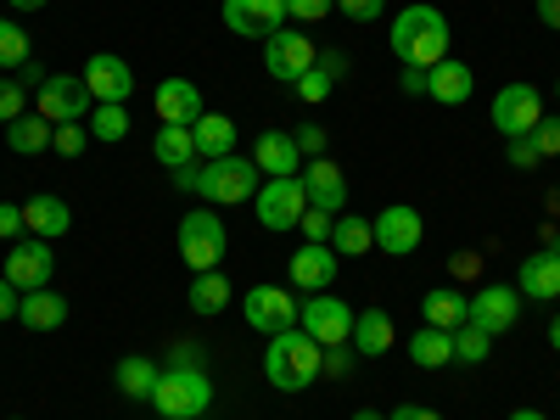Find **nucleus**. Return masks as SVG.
Returning a JSON list of instances; mask_svg holds the SVG:
<instances>
[{
	"label": "nucleus",
	"instance_id": "423d86ee",
	"mask_svg": "<svg viewBox=\"0 0 560 420\" xmlns=\"http://www.w3.org/2000/svg\"><path fill=\"white\" fill-rule=\"evenodd\" d=\"M34 113L45 118V124H79V118H90V90H84V73H45V84L34 90Z\"/></svg>",
	"mask_w": 560,
	"mask_h": 420
},
{
	"label": "nucleus",
	"instance_id": "b1692460",
	"mask_svg": "<svg viewBox=\"0 0 560 420\" xmlns=\"http://www.w3.org/2000/svg\"><path fill=\"white\" fill-rule=\"evenodd\" d=\"M158 376H163V364H158V359H147V353H129V359H118V370H113L118 393H124V398H135V404H147V398L158 393Z\"/></svg>",
	"mask_w": 560,
	"mask_h": 420
},
{
	"label": "nucleus",
	"instance_id": "6ab92c4d",
	"mask_svg": "<svg viewBox=\"0 0 560 420\" xmlns=\"http://www.w3.org/2000/svg\"><path fill=\"white\" fill-rule=\"evenodd\" d=\"M303 191H308V208H325V213H342V202H348V179H342V168L331 163V158H314V163H303Z\"/></svg>",
	"mask_w": 560,
	"mask_h": 420
},
{
	"label": "nucleus",
	"instance_id": "39448f33",
	"mask_svg": "<svg viewBox=\"0 0 560 420\" xmlns=\"http://www.w3.org/2000/svg\"><path fill=\"white\" fill-rule=\"evenodd\" d=\"M224 247H230V236H224V219L219 213H185L179 219V258H185V269H191V275L219 269Z\"/></svg>",
	"mask_w": 560,
	"mask_h": 420
},
{
	"label": "nucleus",
	"instance_id": "a211bd4d",
	"mask_svg": "<svg viewBox=\"0 0 560 420\" xmlns=\"http://www.w3.org/2000/svg\"><path fill=\"white\" fill-rule=\"evenodd\" d=\"M287 275H292V287H303V292H331V280H337V253L325 247V242H303V247L292 253Z\"/></svg>",
	"mask_w": 560,
	"mask_h": 420
},
{
	"label": "nucleus",
	"instance_id": "603ef678",
	"mask_svg": "<svg viewBox=\"0 0 560 420\" xmlns=\"http://www.w3.org/2000/svg\"><path fill=\"white\" fill-rule=\"evenodd\" d=\"M18 73H23V79H18V84H23V90H28V84H34V90H39V84H45V68H39V62H34V57H28V62H23V68H18Z\"/></svg>",
	"mask_w": 560,
	"mask_h": 420
},
{
	"label": "nucleus",
	"instance_id": "2eb2a0df",
	"mask_svg": "<svg viewBox=\"0 0 560 420\" xmlns=\"http://www.w3.org/2000/svg\"><path fill=\"white\" fill-rule=\"evenodd\" d=\"M370 230H376V247H382L387 258H409V253L420 247V236H427V224H420V213H415V208H404V202L382 208Z\"/></svg>",
	"mask_w": 560,
	"mask_h": 420
},
{
	"label": "nucleus",
	"instance_id": "4c0bfd02",
	"mask_svg": "<svg viewBox=\"0 0 560 420\" xmlns=\"http://www.w3.org/2000/svg\"><path fill=\"white\" fill-rule=\"evenodd\" d=\"M51 147H57L62 158H79V152L90 147V129H84V124H51Z\"/></svg>",
	"mask_w": 560,
	"mask_h": 420
},
{
	"label": "nucleus",
	"instance_id": "aec40b11",
	"mask_svg": "<svg viewBox=\"0 0 560 420\" xmlns=\"http://www.w3.org/2000/svg\"><path fill=\"white\" fill-rule=\"evenodd\" d=\"M152 107H158L163 124H185V129H191V124L208 113V107H202V90H197L191 79H163L158 96H152Z\"/></svg>",
	"mask_w": 560,
	"mask_h": 420
},
{
	"label": "nucleus",
	"instance_id": "cd10ccee",
	"mask_svg": "<svg viewBox=\"0 0 560 420\" xmlns=\"http://www.w3.org/2000/svg\"><path fill=\"white\" fill-rule=\"evenodd\" d=\"M465 308H471V298H459L454 287H432L427 298H420V314H427V325H438V331H459Z\"/></svg>",
	"mask_w": 560,
	"mask_h": 420
},
{
	"label": "nucleus",
	"instance_id": "c9c22d12",
	"mask_svg": "<svg viewBox=\"0 0 560 420\" xmlns=\"http://www.w3.org/2000/svg\"><path fill=\"white\" fill-rule=\"evenodd\" d=\"M488 353H493L488 331H477V325H459V331H454V359L459 364H488Z\"/></svg>",
	"mask_w": 560,
	"mask_h": 420
},
{
	"label": "nucleus",
	"instance_id": "4be33fe9",
	"mask_svg": "<svg viewBox=\"0 0 560 420\" xmlns=\"http://www.w3.org/2000/svg\"><path fill=\"white\" fill-rule=\"evenodd\" d=\"M23 224L34 230L39 242H57V236H68L73 208H68L62 197H51V191H39V197H28V202H23Z\"/></svg>",
	"mask_w": 560,
	"mask_h": 420
},
{
	"label": "nucleus",
	"instance_id": "412c9836",
	"mask_svg": "<svg viewBox=\"0 0 560 420\" xmlns=\"http://www.w3.org/2000/svg\"><path fill=\"white\" fill-rule=\"evenodd\" d=\"M516 292L527 298V303H555L560 298V253H533V258H522V275H516Z\"/></svg>",
	"mask_w": 560,
	"mask_h": 420
},
{
	"label": "nucleus",
	"instance_id": "79ce46f5",
	"mask_svg": "<svg viewBox=\"0 0 560 420\" xmlns=\"http://www.w3.org/2000/svg\"><path fill=\"white\" fill-rule=\"evenodd\" d=\"M533 147H538V158H560V118H538Z\"/></svg>",
	"mask_w": 560,
	"mask_h": 420
},
{
	"label": "nucleus",
	"instance_id": "20e7f679",
	"mask_svg": "<svg viewBox=\"0 0 560 420\" xmlns=\"http://www.w3.org/2000/svg\"><path fill=\"white\" fill-rule=\"evenodd\" d=\"M152 404H158V415H168V420H197V415L213 404L208 370H163Z\"/></svg>",
	"mask_w": 560,
	"mask_h": 420
},
{
	"label": "nucleus",
	"instance_id": "7c9ffc66",
	"mask_svg": "<svg viewBox=\"0 0 560 420\" xmlns=\"http://www.w3.org/2000/svg\"><path fill=\"white\" fill-rule=\"evenodd\" d=\"M7 147H12L18 158H39L45 147H51V124H45L39 113L12 118V124H7Z\"/></svg>",
	"mask_w": 560,
	"mask_h": 420
},
{
	"label": "nucleus",
	"instance_id": "de8ad7c7",
	"mask_svg": "<svg viewBox=\"0 0 560 420\" xmlns=\"http://www.w3.org/2000/svg\"><path fill=\"white\" fill-rule=\"evenodd\" d=\"M292 140H298V152H308V158H325V129H319V124H303Z\"/></svg>",
	"mask_w": 560,
	"mask_h": 420
},
{
	"label": "nucleus",
	"instance_id": "9b49d317",
	"mask_svg": "<svg viewBox=\"0 0 560 420\" xmlns=\"http://www.w3.org/2000/svg\"><path fill=\"white\" fill-rule=\"evenodd\" d=\"M264 68H269L275 79L298 84L308 68H319V57H314V39H308V34H298V28H280V34H269V39H264Z\"/></svg>",
	"mask_w": 560,
	"mask_h": 420
},
{
	"label": "nucleus",
	"instance_id": "dca6fc26",
	"mask_svg": "<svg viewBox=\"0 0 560 420\" xmlns=\"http://www.w3.org/2000/svg\"><path fill=\"white\" fill-rule=\"evenodd\" d=\"M84 90H90V102H129V90H135V73L124 57L113 51H96L84 62Z\"/></svg>",
	"mask_w": 560,
	"mask_h": 420
},
{
	"label": "nucleus",
	"instance_id": "393cba45",
	"mask_svg": "<svg viewBox=\"0 0 560 420\" xmlns=\"http://www.w3.org/2000/svg\"><path fill=\"white\" fill-rule=\"evenodd\" d=\"M471 90H477V73L465 68V62H438V68H427V96L443 102V107H459Z\"/></svg>",
	"mask_w": 560,
	"mask_h": 420
},
{
	"label": "nucleus",
	"instance_id": "13d9d810",
	"mask_svg": "<svg viewBox=\"0 0 560 420\" xmlns=\"http://www.w3.org/2000/svg\"><path fill=\"white\" fill-rule=\"evenodd\" d=\"M353 420H387V415H382V409H359Z\"/></svg>",
	"mask_w": 560,
	"mask_h": 420
},
{
	"label": "nucleus",
	"instance_id": "5fc2aeb1",
	"mask_svg": "<svg viewBox=\"0 0 560 420\" xmlns=\"http://www.w3.org/2000/svg\"><path fill=\"white\" fill-rule=\"evenodd\" d=\"M538 18H544L549 28H560V0H538Z\"/></svg>",
	"mask_w": 560,
	"mask_h": 420
},
{
	"label": "nucleus",
	"instance_id": "f8f14e48",
	"mask_svg": "<svg viewBox=\"0 0 560 420\" xmlns=\"http://www.w3.org/2000/svg\"><path fill=\"white\" fill-rule=\"evenodd\" d=\"M287 23V0H224V28L242 39H269Z\"/></svg>",
	"mask_w": 560,
	"mask_h": 420
},
{
	"label": "nucleus",
	"instance_id": "ddd939ff",
	"mask_svg": "<svg viewBox=\"0 0 560 420\" xmlns=\"http://www.w3.org/2000/svg\"><path fill=\"white\" fill-rule=\"evenodd\" d=\"M51 269H57V258H51V242H12V253H7V275L18 292H39V287H51Z\"/></svg>",
	"mask_w": 560,
	"mask_h": 420
},
{
	"label": "nucleus",
	"instance_id": "a19ab883",
	"mask_svg": "<svg viewBox=\"0 0 560 420\" xmlns=\"http://www.w3.org/2000/svg\"><path fill=\"white\" fill-rule=\"evenodd\" d=\"M504 158H510V168H538V163H544V158H538V147H533V135L504 140Z\"/></svg>",
	"mask_w": 560,
	"mask_h": 420
},
{
	"label": "nucleus",
	"instance_id": "052dcab7",
	"mask_svg": "<svg viewBox=\"0 0 560 420\" xmlns=\"http://www.w3.org/2000/svg\"><path fill=\"white\" fill-rule=\"evenodd\" d=\"M555 96H560V84H555Z\"/></svg>",
	"mask_w": 560,
	"mask_h": 420
},
{
	"label": "nucleus",
	"instance_id": "864d4df0",
	"mask_svg": "<svg viewBox=\"0 0 560 420\" xmlns=\"http://www.w3.org/2000/svg\"><path fill=\"white\" fill-rule=\"evenodd\" d=\"M448 264H454V275H477V264H482V258H477V253H454Z\"/></svg>",
	"mask_w": 560,
	"mask_h": 420
},
{
	"label": "nucleus",
	"instance_id": "37998d69",
	"mask_svg": "<svg viewBox=\"0 0 560 420\" xmlns=\"http://www.w3.org/2000/svg\"><path fill=\"white\" fill-rule=\"evenodd\" d=\"M382 7H387V0H337V12H342V18H353V23H376V18H382Z\"/></svg>",
	"mask_w": 560,
	"mask_h": 420
},
{
	"label": "nucleus",
	"instance_id": "0eeeda50",
	"mask_svg": "<svg viewBox=\"0 0 560 420\" xmlns=\"http://www.w3.org/2000/svg\"><path fill=\"white\" fill-rule=\"evenodd\" d=\"M298 325L319 348H342L353 337V308L331 292H308V303H298Z\"/></svg>",
	"mask_w": 560,
	"mask_h": 420
},
{
	"label": "nucleus",
	"instance_id": "c85d7f7f",
	"mask_svg": "<svg viewBox=\"0 0 560 420\" xmlns=\"http://www.w3.org/2000/svg\"><path fill=\"white\" fill-rule=\"evenodd\" d=\"M409 359H415L420 370H443V364H454V331L420 325V331L409 337Z\"/></svg>",
	"mask_w": 560,
	"mask_h": 420
},
{
	"label": "nucleus",
	"instance_id": "bb28decb",
	"mask_svg": "<svg viewBox=\"0 0 560 420\" xmlns=\"http://www.w3.org/2000/svg\"><path fill=\"white\" fill-rule=\"evenodd\" d=\"M18 319L28 325V331H57V325L68 319V298H62V292H51V287L23 292V303H18Z\"/></svg>",
	"mask_w": 560,
	"mask_h": 420
},
{
	"label": "nucleus",
	"instance_id": "2f4dec72",
	"mask_svg": "<svg viewBox=\"0 0 560 420\" xmlns=\"http://www.w3.org/2000/svg\"><path fill=\"white\" fill-rule=\"evenodd\" d=\"M152 158H158L163 168H185V163L197 158L191 129H185V124H163V129H158V140H152Z\"/></svg>",
	"mask_w": 560,
	"mask_h": 420
},
{
	"label": "nucleus",
	"instance_id": "bf43d9fd",
	"mask_svg": "<svg viewBox=\"0 0 560 420\" xmlns=\"http://www.w3.org/2000/svg\"><path fill=\"white\" fill-rule=\"evenodd\" d=\"M510 420H544L538 409H516V415H510Z\"/></svg>",
	"mask_w": 560,
	"mask_h": 420
},
{
	"label": "nucleus",
	"instance_id": "1a4fd4ad",
	"mask_svg": "<svg viewBox=\"0 0 560 420\" xmlns=\"http://www.w3.org/2000/svg\"><path fill=\"white\" fill-rule=\"evenodd\" d=\"M544 118V96H538V84H504L499 96H493V129L504 140H516V135H533Z\"/></svg>",
	"mask_w": 560,
	"mask_h": 420
},
{
	"label": "nucleus",
	"instance_id": "a878e982",
	"mask_svg": "<svg viewBox=\"0 0 560 420\" xmlns=\"http://www.w3.org/2000/svg\"><path fill=\"white\" fill-rule=\"evenodd\" d=\"M191 140H197V158H230L236 152V118H224V113H202L191 124Z\"/></svg>",
	"mask_w": 560,
	"mask_h": 420
},
{
	"label": "nucleus",
	"instance_id": "58836bf2",
	"mask_svg": "<svg viewBox=\"0 0 560 420\" xmlns=\"http://www.w3.org/2000/svg\"><path fill=\"white\" fill-rule=\"evenodd\" d=\"M23 113H28V90L18 79H0V124H12Z\"/></svg>",
	"mask_w": 560,
	"mask_h": 420
},
{
	"label": "nucleus",
	"instance_id": "5701e85b",
	"mask_svg": "<svg viewBox=\"0 0 560 420\" xmlns=\"http://www.w3.org/2000/svg\"><path fill=\"white\" fill-rule=\"evenodd\" d=\"M393 314L387 308H364V314H353V353H364V359H382L387 348H393Z\"/></svg>",
	"mask_w": 560,
	"mask_h": 420
},
{
	"label": "nucleus",
	"instance_id": "ea45409f",
	"mask_svg": "<svg viewBox=\"0 0 560 420\" xmlns=\"http://www.w3.org/2000/svg\"><path fill=\"white\" fill-rule=\"evenodd\" d=\"M331 224H337V213H325V208H308V213L298 219L303 236H308V242H325V247H331Z\"/></svg>",
	"mask_w": 560,
	"mask_h": 420
},
{
	"label": "nucleus",
	"instance_id": "6e6d98bb",
	"mask_svg": "<svg viewBox=\"0 0 560 420\" xmlns=\"http://www.w3.org/2000/svg\"><path fill=\"white\" fill-rule=\"evenodd\" d=\"M39 7H51V0H12V12H39Z\"/></svg>",
	"mask_w": 560,
	"mask_h": 420
},
{
	"label": "nucleus",
	"instance_id": "49530a36",
	"mask_svg": "<svg viewBox=\"0 0 560 420\" xmlns=\"http://www.w3.org/2000/svg\"><path fill=\"white\" fill-rule=\"evenodd\" d=\"M23 208H12V202H0V242H18L23 236Z\"/></svg>",
	"mask_w": 560,
	"mask_h": 420
},
{
	"label": "nucleus",
	"instance_id": "f03ea898",
	"mask_svg": "<svg viewBox=\"0 0 560 420\" xmlns=\"http://www.w3.org/2000/svg\"><path fill=\"white\" fill-rule=\"evenodd\" d=\"M448 39L454 34H448V18L438 7H404L393 18V34H387L393 57L404 68H438V62H448Z\"/></svg>",
	"mask_w": 560,
	"mask_h": 420
},
{
	"label": "nucleus",
	"instance_id": "473e14b6",
	"mask_svg": "<svg viewBox=\"0 0 560 420\" xmlns=\"http://www.w3.org/2000/svg\"><path fill=\"white\" fill-rule=\"evenodd\" d=\"M224 303H230V280H224L219 269H208V275L191 280V308H197V314H219Z\"/></svg>",
	"mask_w": 560,
	"mask_h": 420
},
{
	"label": "nucleus",
	"instance_id": "8fccbe9b",
	"mask_svg": "<svg viewBox=\"0 0 560 420\" xmlns=\"http://www.w3.org/2000/svg\"><path fill=\"white\" fill-rule=\"evenodd\" d=\"M398 90H404V96H427V68H404Z\"/></svg>",
	"mask_w": 560,
	"mask_h": 420
},
{
	"label": "nucleus",
	"instance_id": "6e6552de",
	"mask_svg": "<svg viewBox=\"0 0 560 420\" xmlns=\"http://www.w3.org/2000/svg\"><path fill=\"white\" fill-rule=\"evenodd\" d=\"M253 208H258V224H264V230H298V219L308 213V191H303L298 174L264 179L258 197H253Z\"/></svg>",
	"mask_w": 560,
	"mask_h": 420
},
{
	"label": "nucleus",
	"instance_id": "680f3d73",
	"mask_svg": "<svg viewBox=\"0 0 560 420\" xmlns=\"http://www.w3.org/2000/svg\"><path fill=\"white\" fill-rule=\"evenodd\" d=\"M158 420H168V415H158Z\"/></svg>",
	"mask_w": 560,
	"mask_h": 420
},
{
	"label": "nucleus",
	"instance_id": "f704fd0d",
	"mask_svg": "<svg viewBox=\"0 0 560 420\" xmlns=\"http://www.w3.org/2000/svg\"><path fill=\"white\" fill-rule=\"evenodd\" d=\"M28 57H34V51H28V34H23L12 18H0V73H18Z\"/></svg>",
	"mask_w": 560,
	"mask_h": 420
},
{
	"label": "nucleus",
	"instance_id": "4468645a",
	"mask_svg": "<svg viewBox=\"0 0 560 420\" xmlns=\"http://www.w3.org/2000/svg\"><path fill=\"white\" fill-rule=\"evenodd\" d=\"M516 319H522V292L516 287H482L471 298V308H465V325H477V331H488V337L510 331Z\"/></svg>",
	"mask_w": 560,
	"mask_h": 420
},
{
	"label": "nucleus",
	"instance_id": "3c124183",
	"mask_svg": "<svg viewBox=\"0 0 560 420\" xmlns=\"http://www.w3.org/2000/svg\"><path fill=\"white\" fill-rule=\"evenodd\" d=\"M387 420H443V415H438V409H427V404H398Z\"/></svg>",
	"mask_w": 560,
	"mask_h": 420
},
{
	"label": "nucleus",
	"instance_id": "f257e3e1",
	"mask_svg": "<svg viewBox=\"0 0 560 420\" xmlns=\"http://www.w3.org/2000/svg\"><path fill=\"white\" fill-rule=\"evenodd\" d=\"M174 185H179V191H197V197L219 202V208H230V202H253L258 185H264V174H258L253 158L230 152V158H213V163H202V168H191V163L174 168Z\"/></svg>",
	"mask_w": 560,
	"mask_h": 420
},
{
	"label": "nucleus",
	"instance_id": "4d7b16f0",
	"mask_svg": "<svg viewBox=\"0 0 560 420\" xmlns=\"http://www.w3.org/2000/svg\"><path fill=\"white\" fill-rule=\"evenodd\" d=\"M549 348H560V314L549 319Z\"/></svg>",
	"mask_w": 560,
	"mask_h": 420
},
{
	"label": "nucleus",
	"instance_id": "e433bc0d",
	"mask_svg": "<svg viewBox=\"0 0 560 420\" xmlns=\"http://www.w3.org/2000/svg\"><path fill=\"white\" fill-rule=\"evenodd\" d=\"M331 84H337V79H331V73H325V68H308V73H303V79H298L292 90H298V102H308V107H319L325 96H331Z\"/></svg>",
	"mask_w": 560,
	"mask_h": 420
},
{
	"label": "nucleus",
	"instance_id": "c756f323",
	"mask_svg": "<svg viewBox=\"0 0 560 420\" xmlns=\"http://www.w3.org/2000/svg\"><path fill=\"white\" fill-rule=\"evenodd\" d=\"M370 247H376V230H370V219L337 213V224H331V253H337V258H359V253H370Z\"/></svg>",
	"mask_w": 560,
	"mask_h": 420
},
{
	"label": "nucleus",
	"instance_id": "c03bdc74",
	"mask_svg": "<svg viewBox=\"0 0 560 420\" xmlns=\"http://www.w3.org/2000/svg\"><path fill=\"white\" fill-rule=\"evenodd\" d=\"M331 7H337V0H287V18H298V23H319Z\"/></svg>",
	"mask_w": 560,
	"mask_h": 420
},
{
	"label": "nucleus",
	"instance_id": "a18cd8bd",
	"mask_svg": "<svg viewBox=\"0 0 560 420\" xmlns=\"http://www.w3.org/2000/svg\"><path fill=\"white\" fill-rule=\"evenodd\" d=\"M168 370H202V342H174Z\"/></svg>",
	"mask_w": 560,
	"mask_h": 420
},
{
	"label": "nucleus",
	"instance_id": "7ed1b4c3",
	"mask_svg": "<svg viewBox=\"0 0 560 420\" xmlns=\"http://www.w3.org/2000/svg\"><path fill=\"white\" fill-rule=\"evenodd\" d=\"M319 370H325V348L303 331V325L269 337V348H264V376H269L275 393H303V387H314Z\"/></svg>",
	"mask_w": 560,
	"mask_h": 420
},
{
	"label": "nucleus",
	"instance_id": "f3484780",
	"mask_svg": "<svg viewBox=\"0 0 560 420\" xmlns=\"http://www.w3.org/2000/svg\"><path fill=\"white\" fill-rule=\"evenodd\" d=\"M253 163L264 179H287V174H303V152H298V140L287 129H264L253 140Z\"/></svg>",
	"mask_w": 560,
	"mask_h": 420
},
{
	"label": "nucleus",
	"instance_id": "09e8293b",
	"mask_svg": "<svg viewBox=\"0 0 560 420\" xmlns=\"http://www.w3.org/2000/svg\"><path fill=\"white\" fill-rule=\"evenodd\" d=\"M18 303H23V292L12 287L7 275H0V319H12V314H18Z\"/></svg>",
	"mask_w": 560,
	"mask_h": 420
},
{
	"label": "nucleus",
	"instance_id": "9d476101",
	"mask_svg": "<svg viewBox=\"0 0 560 420\" xmlns=\"http://www.w3.org/2000/svg\"><path fill=\"white\" fill-rule=\"evenodd\" d=\"M242 314H247L253 331L275 337V331H292V325H298V298L287 287H247Z\"/></svg>",
	"mask_w": 560,
	"mask_h": 420
},
{
	"label": "nucleus",
	"instance_id": "72a5a7b5",
	"mask_svg": "<svg viewBox=\"0 0 560 420\" xmlns=\"http://www.w3.org/2000/svg\"><path fill=\"white\" fill-rule=\"evenodd\" d=\"M96 140H124L129 135V113H124V102H96L90 107V124H84Z\"/></svg>",
	"mask_w": 560,
	"mask_h": 420
}]
</instances>
